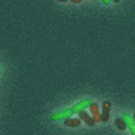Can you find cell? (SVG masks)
<instances>
[{
    "instance_id": "1",
    "label": "cell",
    "mask_w": 135,
    "mask_h": 135,
    "mask_svg": "<svg viewBox=\"0 0 135 135\" xmlns=\"http://www.w3.org/2000/svg\"><path fill=\"white\" fill-rule=\"evenodd\" d=\"M73 115V111L72 108H66V109H62V111H58V112H54V114L50 115V120L51 122H60L65 118H69Z\"/></svg>"
},
{
    "instance_id": "2",
    "label": "cell",
    "mask_w": 135,
    "mask_h": 135,
    "mask_svg": "<svg viewBox=\"0 0 135 135\" xmlns=\"http://www.w3.org/2000/svg\"><path fill=\"white\" fill-rule=\"evenodd\" d=\"M92 103V100L91 99H83L81 101H78V103H76L74 105H72V111H73V114H78L81 109H86L89 107V104Z\"/></svg>"
},
{
    "instance_id": "3",
    "label": "cell",
    "mask_w": 135,
    "mask_h": 135,
    "mask_svg": "<svg viewBox=\"0 0 135 135\" xmlns=\"http://www.w3.org/2000/svg\"><path fill=\"white\" fill-rule=\"evenodd\" d=\"M111 107H112V104L109 103V101H104L103 103V114H100V122H104V123L108 122Z\"/></svg>"
},
{
    "instance_id": "4",
    "label": "cell",
    "mask_w": 135,
    "mask_h": 135,
    "mask_svg": "<svg viewBox=\"0 0 135 135\" xmlns=\"http://www.w3.org/2000/svg\"><path fill=\"white\" fill-rule=\"evenodd\" d=\"M88 108L91 109V114H92V118L95 119V122L96 123L100 122V107H99V104H96V103H93V101H92Z\"/></svg>"
},
{
    "instance_id": "5",
    "label": "cell",
    "mask_w": 135,
    "mask_h": 135,
    "mask_svg": "<svg viewBox=\"0 0 135 135\" xmlns=\"http://www.w3.org/2000/svg\"><path fill=\"white\" fill-rule=\"evenodd\" d=\"M122 119L126 122V126L130 128L131 134L135 135V122H134V119H132L128 114H123V115H122Z\"/></svg>"
},
{
    "instance_id": "6",
    "label": "cell",
    "mask_w": 135,
    "mask_h": 135,
    "mask_svg": "<svg viewBox=\"0 0 135 135\" xmlns=\"http://www.w3.org/2000/svg\"><path fill=\"white\" fill-rule=\"evenodd\" d=\"M65 122V126L66 127H78L81 124V119H73L72 116H69V118H65L64 119Z\"/></svg>"
},
{
    "instance_id": "7",
    "label": "cell",
    "mask_w": 135,
    "mask_h": 135,
    "mask_svg": "<svg viewBox=\"0 0 135 135\" xmlns=\"http://www.w3.org/2000/svg\"><path fill=\"white\" fill-rule=\"evenodd\" d=\"M115 124H116V127H118L119 130H126V128H127V126H126V122L123 120L122 118H118V119L115 120Z\"/></svg>"
},
{
    "instance_id": "8",
    "label": "cell",
    "mask_w": 135,
    "mask_h": 135,
    "mask_svg": "<svg viewBox=\"0 0 135 135\" xmlns=\"http://www.w3.org/2000/svg\"><path fill=\"white\" fill-rule=\"evenodd\" d=\"M88 116H89V114H88L85 109H81L80 112H78V119H81V120H85Z\"/></svg>"
},
{
    "instance_id": "9",
    "label": "cell",
    "mask_w": 135,
    "mask_h": 135,
    "mask_svg": "<svg viewBox=\"0 0 135 135\" xmlns=\"http://www.w3.org/2000/svg\"><path fill=\"white\" fill-rule=\"evenodd\" d=\"M84 122L86 123V124H88L89 127H93V126L96 124V122H95V119H93L92 116H88V118H86V119H85Z\"/></svg>"
},
{
    "instance_id": "10",
    "label": "cell",
    "mask_w": 135,
    "mask_h": 135,
    "mask_svg": "<svg viewBox=\"0 0 135 135\" xmlns=\"http://www.w3.org/2000/svg\"><path fill=\"white\" fill-rule=\"evenodd\" d=\"M109 3H111V0H103V4L104 6H109Z\"/></svg>"
},
{
    "instance_id": "11",
    "label": "cell",
    "mask_w": 135,
    "mask_h": 135,
    "mask_svg": "<svg viewBox=\"0 0 135 135\" xmlns=\"http://www.w3.org/2000/svg\"><path fill=\"white\" fill-rule=\"evenodd\" d=\"M70 2H73V3H81V0H70Z\"/></svg>"
},
{
    "instance_id": "12",
    "label": "cell",
    "mask_w": 135,
    "mask_h": 135,
    "mask_svg": "<svg viewBox=\"0 0 135 135\" xmlns=\"http://www.w3.org/2000/svg\"><path fill=\"white\" fill-rule=\"evenodd\" d=\"M111 2H114V3H118V2H119V0H111Z\"/></svg>"
},
{
    "instance_id": "13",
    "label": "cell",
    "mask_w": 135,
    "mask_h": 135,
    "mask_svg": "<svg viewBox=\"0 0 135 135\" xmlns=\"http://www.w3.org/2000/svg\"><path fill=\"white\" fill-rule=\"evenodd\" d=\"M58 2H68V0H58Z\"/></svg>"
}]
</instances>
